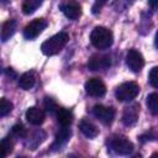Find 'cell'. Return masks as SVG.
<instances>
[{"label": "cell", "mask_w": 158, "mask_h": 158, "mask_svg": "<svg viewBox=\"0 0 158 158\" xmlns=\"http://www.w3.org/2000/svg\"><path fill=\"white\" fill-rule=\"evenodd\" d=\"M68 41H69V36L65 32L56 33L54 36H52L51 38H48L42 43L41 46L42 53L46 56H54L63 49V47L68 43Z\"/></svg>", "instance_id": "6da1fadb"}, {"label": "cell", "mask_w": 158, "mask_h": 158, "mask_svg": "<svg viewBox=\"0 0 158 158\" xmlns=\"http://www.w3.org/2000/svg\"><path fill=\"white\" fill-rule=\"evenodd\" d=\"M90 42L98 49H106L114 42L112 32L106 27L98 26L90 33Z\"/></svg>", "instance_id": "7a4b0ae2"}, {"label": "cell", "mask_w": 158, "mask_h": 158, "mask_svg": "<svg viewBox=\"0 0 158 158\" xmlns=\"http://www.w3.org/2000/svg\"><path fill=\"white\" fill-rule=\"evenodd\" d=\"M139 93V86L135 81H126L118 85L115 90L116 99L120 101H131Z\"/></svg>", "instance_id": "3957f363"}, {"label": "cell", "mask_w": 158, "mask_h": 158, "mask_svg": "<svg viewBox=\"0 0 158 158\" xmlns=\"http://www.w3.org/2000/svg\"><path fill=\"white\" fill-rule=\"evenodd\" d=\"M109 146L115 153H117L120 156H128L133 152V143L123 136L112 137L109 142Z\"/></svg>", "instance_id": "277c9868"}, {"label": "cell", "mask_w": 158, "mask_h": 158, "mask_svg": "<svg viewBox=\"0 0 158 158\" xmlns=\"http://www.w3.org/2000/svg\"><path fill=\"white\" fill-rule=\"evenodd\" d=\"M47 27V21L43 19H36L27 23L23 28V37L27 40H33L41 35V32Z\"/></svg>", "instance_id": "5b68a950"}, {"label": "cell", "mask_w": 158, "mask_h": 158, "mask_svg": "<svg viewBox=\"0 0 158 158\" xmlns=\"http://www.w3.org/2000/svg\"><path fill=\"white\" fill-rule=\"evenodd\" d=\"M93 115L104 125H110L115 118V110L110 106L95 105L93 107Z\"/></svg>", "instance_id": "8992f818"}, {"label": "cell", "mask_w": 158, "mask_h": 158, "mask_svg": "<svg viewBox=\"0 0 158 158\" xmlns=\"http://www.w3.org/2000/svg\"><path fill=\"white\" fill-rule=\"evenodd\" d=\"M85 91L86 94H89L90 96H95V98H100L104 96L106 93V86L104 84V81L100 78H90L86 83H85Z\"/></svg>", "instance_id": "52a82bcc"}, {"label": "cell", "mask_w": 158, "mask_h": 158, "mask_svg": "<svg viewBox=\"0 0 158 158\" xmlns=\"http://www.w3.org/2000/svg\"><path fill=\"white\" fill-rule=\"evenodd\" d=\"M126 64L132 72L138 73L144 65L143 56L137 49H130L126 54Z\"/></svg>", "instance_id": "ba28073f"}, {"label": "cell", "mask_w": 158, "mask_h": 158, "mask_svg": "<svg viewBox=\"0 0 158 158\" xmlns=\"http://www.w3.org/2000/svg\"><path fill=\"white\" fill-rule=\"evenodd\" d=\"M111 65V58L107 54H94L88 60V68L90 70H102Z\"/></svg>", "instance_id": "9c48e42d"}, {"label": "cell", "mask_w": 158, "mask_h": 158, "mask_svg": "<svg viewBox=\"0 0 158 158\" xmlns=\"http://www.w3.org/2000/svg\"><path fill=\"white\" fill-rule=\"evenodd\" d=\"M138 115H139V105L138 104H131L128 106L125 107L123 114H122V123L125 126H133L137 120H138Z\"/></svg>", "instance_id": "30bf717a"}, {"label": "cell", "mask_w": 158, "mask_h": 158, "mask_svg": "<svg viewBox=\"0 0 158 158\" xmlns=\"http://www.w3.org/2000/svg\"><path fill=\"white\" fill-rule=\"evenodd\" d=\"M60 10L69 20H77L81 15V7L77 1H68L65 4H62Z\"/></svg>", "instance_id": "8fae6325"}, {"label": "cell", "mask_w": 158, "mask_h": 158, "mask_svg": "<svg viewBox=\"0 0 158 158\" xmlns=\"http://www.w3.org/2000/svg\"><path fill=\"white\" fill-rule=\"evenodd\" d=\"M26 118L31 125L38 126V125H42L44 121V112L40 107L32 106L26 111Z\"/></svg>", "instance_id": "7c38bea8"}, {"label": "cell", "mask_w": 158, "mask_h": 158, "mask_svg": "<svg viewBox=\"0 0 158 158\" xmlns=\"http://www.w3.org/2000/svg\"><path fill=\"white\" fill-rule=\"evenodd\" d=\"M15 31H16V21L15 20L5 21L0 27V40L2 42H6L14 36Z\"/></svg>", "instance_id": "4fadbf2b"}, {"label": "cell", "mask_w": 158, "mask_h": 158, "mask_svg": "<svg viewBox=\"0 0 158 158\" xmlns=\"http://www.w3.org/2000/svg\"><path fill=\"white\" fill-rule=\"evenodd\" d=\"M79 128H80L81 133L88 138H94L99 135V128L93 122H90L88 120H81L79 123Z\"/></svg>", "instance_id": "5bb4252c"}, {"label": "cell", "mask_w": 158, "mask_h": 158, "mask_svg": "<svg viewBox=\"0 0 158 158\" xmlns=\"http://www.w3.org/2000/svg\"><path fill=\"white\" fill-rule=\"evenodd\" d=\"M70 135H72L70 130H69L68 127H63V126H62V128L59 130V132L56 135V141H54L52 148H53V149H60V147H63V146L68 142Z\"/></svg>", "instance_id": "9a60e30c"}, {"label": "cell", "mask_w": 158, "mask_h": 158, "mask_svg": "<svg viewBox=\"0 0 158 158\" xmlns=\"http://www.w3.org/2000/svg\"><path fill=\"white\" fill-rule=\"evenodd\" d=\"M56 116H57V121L60 126L63 127H68L72 121H73V114L70 110L68 109H64V107H58L57 112H56Z\"/></svg>", "instance_id": "2e32d148"}, {"label": "cell", "mask_w": 158, "mask_h": 158, "mask_svg": "<svg viewBox=\"0 0 158 158\" xmlns=\"http://www.w3.org/2000/svg\"><path fill=\"white\" fill-rule=\"evenodd\" d=\"M36 83V77L32 72H27V73H23L20 78H19V86L23 90H30L33 88Z\"/></svg>", "instance_id": "e0dca14e"}, {"label": "cell", "mask_w": 158, "mask_h": 158, "mask_svg": "<svg viewBox=\"0 0 158 158\" xmlns=\"http://www.w3.org/2000/svg\"><path fill=\"white\" fill-rule=\"evenodd\" d=\"M42 2H43V0H23L22 12L25 15H31L42 5Z\"/></svg>", "instance_id": "ac0fdd59"}, {"label": "cell", "mask_w": 158, "mask_h": 158, "mask_svg": "<svg viewBox=\"0 0 158 158\" xmlns=\"http://www.w3.org/2000/svg\"><path fill=\"white\" fill-rule=\"evenodd\" d=\"M46 135L42 131H37L33 133V136H31L30 138H27L26 141V146L28 147V149H36V147L44 139Z\"/></svg>", "instance_id": "d6986e66"}, {"label": "cell", "mask_w": 158, "mask_h": 158, "mask_svg": "<svg viewBox=\"0 0 158 158\" xmlns=\"http://www.w3.org/2000/svg\"><path fill=\"white\" fill-rule=\"evenodd\" d=\"M12 148H14V143H12L10 137H5L4 139H1V142H0V158L7 157L12 152Z\"/></svg>", "instance_id": "ffe728a7"}, {"label": "cell", "mask_w": 158, "mask_h": 158, "mask_svg": "<svg viewBox=\"0 0 158 158\" xmlns=\"http://www.w3.org/2000/svg\"><path fill=\"white\" fill-rule=\"evenodd\" d=\"M147 106L153 115L158 114V94L152 93L147 96Z\"/></svg>", "instance_id": "44dd1931"}, {"label": "cell", "mask_w": 158, "mask_h": 158, "mask_svg": "<svg viewBox=\"0 0 158 158\" xmlns=\"http://www.w3.org/2000/svg\"><path fill=\"white\" fill-rule=\"evenodd\" d=\"M12 110V104L5 98H0V117L6 116Z\"/></svg>", "instance_id": "7402d4cb"}, {"label": "cell", "mask_w": 158, "mask_h": 158, "mask_svg": "<svg viewBox=\"0 0 158 158\" xmlns=\"http://www.w3.org/2000/svg\"><path fill=\"white\" fill-rule=\"evenodd\" d=\"M43 105H44V109L49 114H56L57 110H58V105L56 104V101L52 99V98H44V101H43Z\"/></svg>", "instance_id": "603a6c76"}, {"label": "cell", "mask_w": 158, "mask_h": 158, "mask_svg": "<svg viewBox=\"0 0 158 158\" xmlns=\"http://www.w3.org/2000/svg\"><path fill=\"white\" fill-rule=\"evenodd\" d=\"M148 81L153 88L158 86V67H153L148 74Z\"/></svg>", "instance_id": "cb8c5ba5"}, {"label": "cell", "mask_w": 158, "mask_h": 158, "mask_svg": "<svg viewBox=\"0 0 158 158\" xmlns=\"http://www.w3.org/2000/svg\"><path fill=\"white\" fill-rule=\"evenodd\" d=\"M11 133H12L14 136H16L17 138H23V137H26V130H25V127H23L21 123L15 125V126L11 128Z\"/></svg>", "instance_id": "d4e9b609"}, {"label": "cell", "mask_w": 158, "mask_h": 158, "mask_svg": "<svg viewBox=\"0 0 158 158\" xmlns=\"http://www.w3.org/2000/svg\"><path fill=\"white\" fill-rule=\"evenodd\" d=\"M109 0H95V4L93 5V14H98L99 11H100V9Z\"/></svg>", "instance_id": "484cf974"}, {"label": "cell", "mask_w": 158, "mask_h": 158, "mask_svg": "<svg viewBox=\"0 0 158 158\" xmlns=\"http://www.w3.org/2000/svg\"><path fill=\"white\" fill-rule=\"evenodd\" d=\"M5 73H6V75L10 78V79H15L17 75H16V73L14 72V69L12 68H7L6 70H5Z\"/></svg>", "instance_id": "4316f807"}, {"label": "cell", "mask_w": 158, "mask_h": 158, "mask_svg": "<svg viewBox=\"0 0 158 158\" xmlns=\"http://www.w3.org/2000/svg\"><path fill=\"white\" fill-rule=\"evenodd\" d=\"M121 1H123L125 2V5H123V7L126 9L127 6H130L132 2H133V0H118V2H121Z\"/></svg>", "instance_id": "83f0119b"}, {"label": "cell", "mask_w": 158, "mask_h": 158, "mask_svg": "<svg viewBox=\"0 0 158 158\" xmlns=\"http://www.w3.org/2000/svg\"><path fill=\"white\" fill-rule=\"evenodd\" d=\"M148 2H149V5H151L152 9H156L157 7V0H148Z\"/></svg>", "instance_id": "f1b7e54d"}, {"label": "cell", "mask_w": 158, "mask_h": 158, "mask_svg": "<svg viewBox=\"0 0 158 158\" xmlns=\"http://www.w3.org/2000/svg\"><path fill=\"white\" fill-rule=\"evenodd\" d=\"M9 0H0V5H4V4H7Z\"/></svg>", "instance_id": "f546056e"}]
</instances>
